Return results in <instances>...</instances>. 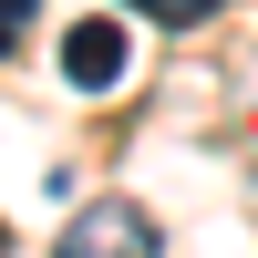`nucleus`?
<instances>
[{"mask_svg":"<svg viewBox=\"0 0 258 258\" xmlns=\"http://www.w3.org/2000/svg\"><path fill=\"white\" fill-rule=\"evenodd\" d=\"M41 21V0H0V52H21V31Z\"/></svg>","mask_w":258,"mask_h":258,"instance_id":"20e7f679","label":"nucleus"},{"mask_svg":"<svg viewBox=\"0 0 258 258\" xmlns=\"http://www.w3.org/2000/svg\"><path fill=\"white\" fill-rule=\"evenodd\" d=\"M52 258H165V227L135 197H93V207H73V227H62Z\"/></svg>","mask_w":258,"mask_h":258,"instance_id":"f257e3e1","label":"nucleus"},{"mask_svg":"<svg viewBox=\"0 0 258 258\" xmlns=\"http://www.w3.org/2000/svg\"><path fill=\"white\" fill-rule=\"evenodd\" d=\"M0 248H11V227H0Z\"/></svg>","mask_w":258,"mask_h":258,"instance_id":"39448f33","label":"nucleus"},{"mask_svg":"<svg viewBox=\"0 0 258 258\" xmlns=\"http://www.w3.org/2000/svg\"><path fill=\"white\" fill-rule=\"evenodd\" d=\"M52 73L73 83V93H114V83H124V21H73Z\"/></svg>","mask_w":258,"mask_h":258,"instance_id":"f03ea898","label":"nucleus"},{"mask_svg":"<svg viewBox=\"0 0 258 258\" xmlns=\"http://www.w3.org/2000/svg\"><path fill=\"white\" fill-rule=\"evenodd\" d=\"M124 11H145L155 31H197L207 11H227V0H124Z\"/></svg>","mask_w":258,"mask_h":258,"instance_id":"7ed1b4c3","label":"nucleus"}]
</instances>
